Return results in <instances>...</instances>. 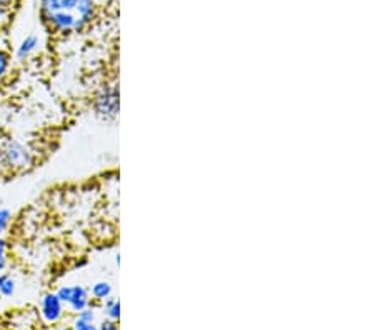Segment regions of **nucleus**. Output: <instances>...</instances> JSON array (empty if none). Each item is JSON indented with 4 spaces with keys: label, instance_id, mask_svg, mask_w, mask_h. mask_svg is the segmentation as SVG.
<instances>
[{
    "label": "nucleus",
    "instance_id": "1",
    "mask_svg": "<svg viewBox=\"0 0 375 330\" xmlns=\"http://www.w3.org/2000/svg\"><path fill=\"white\" fill-rule=\"evenodd\" d=\"M40 13L55 32H79L92 19L93 0H42Z\"/></svg>",
    "mask_w": 375,
    "mask_h": 330
},
{
    "label": "nucleus",
    "instance_id": "2",
    "mask_svg": "<svg viewBox=\"0 0 375 330\" xmlns=\"http://www.w3.org/2000/svg\"><path fill=\"white\" fill-rule=\"evenodd\" d=\"M96 112L104 119H115L119 114V88L115 84L102 87L96 95Z\"/></svg>",
    "mask_w": 375,
    "mask_h": 330
},
{
    "label": "nucleus",
    "instance_id": "3",
    "mask_svg": "<svg viewBox=\"0 0 375 330\" xmlns=\"http://www.w3.org/2000/svg\"><path fill=\"white\" fill-rule=\"evenodd\" d=\"M62 304L69 305L74 312H80L91 307V293L82 285H64L55 292Z\"/></svg>",
    "mask_w": 375,
    "mask_h": 330
},
{
    "label": "nucleus",
    "instance_id": "4",
    "mask_svg": "<svg viewBox=\"0 0 375 330\" xmlns=\"http://www.w3.org/2000/svg\"><path fill=\"white\" fill-rule=\"evenodd\" d=\"M2 160L11 167H24L30 162V152L24 144L12 140L2 149Z\"/></svg>",
    "mask_w": 375,
    "mask_h": 330
},
{
    "label": "nucleus",
    "instance_id": "5",
    "mask_svg": "<svg viewBox=\"0 0 375 330\" xmlns=\"http://www.w3.org/2000/svg\"><path fill=\"white\" fill-rule=\"evenodd\" d=\"M40 312H42V317L47 320L48 324L59 322L62 315H64V304L59 298V296L53 292H48L42 297L40 301Z\"/></svg>",
    "mask_w": 375,
    "mask_h": 330
},
{
    "label": "nucleus",
    "instance_id": "6",
    "mask_svg": "<svg viewBox=\"0 0 375 330\" xmlns=\"http://www.w3.org/2000/svg\"><path fill=\"white\" fill-rule=\"evenodd\" d=\"M72 330H99L96 310L87 307V309L77 312V317L74 320Z\"/></svg>",
    "mask_w": 375,
    "mask_h": 330
},
{
    "label": "nucleus",
    "instance_id": "7",
    "mask_svg": "<svg viewBox=\"0 0 375 330\" xmlns=\"http://www.w3.org/2000/svg\"><path fill=\"white\" fill-rule=\"evenodd\" d=\"M91 293H92V297L96 298V301H100V302L109 301V298L112 297V293H114L112 284L105 282V280H102V282L93 284Z\"/></svg>",
    "mask_w": 375,
    "mask_h": 330
},
{
    "label": "nucleus",
    "instance_id": "8",
    "mask_svg": "<svg viewBox=\"0 0 375 330\" xmlns=\"http://www.w3.org/2000/svg\"><path fill=\"white\" fill-rule=\"evenodd\" d=\"M37 46H39V39L35 37V35H29V37H25L24 40H22L19 51H17V57H19V59H27L30 53L35 52Z\"/></svg>",
    "mask_w": 375,
    "mask_h": 330
},
{
    "label": "nucleus",
    "instance_id": "9",
    "mask_svg": "<svg viewBox=\"0 0 375 330\" xmlns=\"http://www.w3.org/2000/svg\"><path fill=\"white\" fill-rule=\"evenodd\" d=\"M104 315L109 320H114V322H117V320L120 319V302L117 301V298L110 297L109 301H105Z\"/></svg>",
    "mask_w": 375,
    "mask_h": 330
},
{
    "label": "nucleus",
    "instance_id": "10",
    "mask_svg": "<svg viewBox=\"0 0 375 330\" xmlns=\"http://www.w3.org/2000/svg\"><path fill=\"white\" fill-rule=\"evenodd\" d=\"M15 292V282L8 274H0V296L11 297Z\"/></svg>",
    "mask_w": 375,
    "mask_h": 330
},
{
    "label": "nucleus",
    "instance_id": "11",
    "mask_svg": "<svg viewBox=\"0 0 375 330\" xmlns=\"http://www.w3.org/2000/svg\"><path fill=\"white\" fill-rule=\"evenodd\" d=\"M8 220H11V212L7 209H0V232L6 229Z\"/></svg>",
    "mask_w": 375,
    "mask_h": 330
},
{
    "label": "nucleus",
    "instance_id": "12",
    "mask_svg": "<svg viewBox=\"0 0 375 330\" xmlns=\"http://www.w3.org/2000/svg\"><path fill=\"white\" fill-rule=\"evenodd\" d=\"M7 264V258H6V242H4L2 239H0V272L4 270V267Z\"/></svg>",
    "mask_w": 375,
    "mask_h": 330
},
{
    "label": "nucleus",
    "instance_id": "13",
    "mask_svg": "<svg viewBox=\"0 0 375 330\" xmlns=\"http://www.w3.org/2000/svg\"><path fill=\"white\" fill-rule=\"evenodd\" d=\"M99 330H120V329H119L117 322H114V320L107 319V320H104V322H102L99 325Z\"/></svg>",
    "mask_w": 375,
    "mask_h": 330
},
{
    "label": "nucleus",
    "instance_id": "14",
    "mask_svg": "<svg viewBox=\"0 0 375 330\" xmlns=\"http://www.w3.org/2000/svg\"><path fill=\"white\" fill-rule=\"evenodd\" d=\"M7 65H8L7 55L2 51H0V77H2L4 72H6V70H7Z\"/></svg>",
    "mask_w": 375,
    "mask_h": 330
},
{
    "label": "nucleus",
    "instance_id": "15",
    "mask_svg": "<svg viewBox=\"0 0 375 330\" xmlns=\"http://www.w3.org/2000/svg\"><path fill=\"white\" fill-rule=\"evenodd\" d=\"M17 0H0V11H4V8L12 6V4H15Z\"/></svg>",
    "mask_w": 375,
    "mask_h": 330
}]
</instances>
